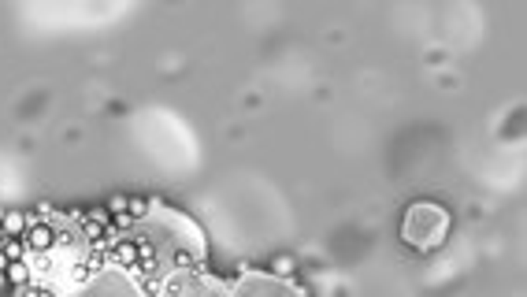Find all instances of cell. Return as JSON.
I'll use <instances>...</instances> for the list:
<instances>
[{
  "label": "cell",
  "instance_id": "cell-3",
  "mask_svg": "<svg viewBox=\"0 0 527 297\" xmlns=\"http://www.w3.org/2000/svg\"><path fill=\"white\" fill-rule=\"evenodd\" d=\"M230 297H305V290L294 279H279L271 271L245 268L238 279L230 282Z\"/></svg>",
  "mask_w": 527,
  "mask_h": 297
},
{
  "label": "cell",
  "instance_id": "cell-7",
  "mask_svg": "<svg viewBox=\"0 0 527 297\" xmlns=\"http://www.w3.org/2000/svg\"><path fill=\"white\" fill-rule=\"evenodd\" d=\"M26 227H30V212H22V209H8L4 223H0V235H4V238H22V235H26Z\"/></svg>",
  "mask_w": 527,
  "mask_h": 297
},
{
  "label": "cell",
  "instance_id": "cell-16",
  "mask_svg": "<svg viewBox=\"0 0 527 297\" xmlns=\"http://www.w3.org/2000/svg\"><path fill=\"white\" fill-rule=\"evenodd\" d=\"M52 297H67V293H52Z\"/></svg>",
  "mask_w": 527,
  "mask_h": 297
},
{
  "label": "cell",
  "instance_id": "cell-4",
  "mask_svg": "<svg viewBox=\"0 0 527 297\" xmlns=\"http://www.w3.org/2000/svg\"><path fill=\"white\" fill-rule=\"evenodd\" d=\"M71 297H149L141 290V282L123 268H108L104 264L100 275H93L82 290H74Z\"/></svg>",
  "mask_w": 527,
  "mask_h": 297
},
{
  "label": "cell",
  "instance_id": "cell-2",
  "mask_svg": "<svg viewBox=\"0 0 527 297\" xmlns=\"http://www.w3.org/2000/svg\"><path fill=\"white\" fill-rule=\"evenodd\" d=\"M156 297H230V282L208 275L204 268L171 271V275H164L160 293H156Z\"/></svg>",
  "mask_w": 527,
  "mask_h": 297
},
{
  "label": "cell",
  "instance_id": "cell-6",
  "mask_svg": "<svg viewBox=\"0 0 527 297\" xmlns=\"http://www.w3.org/2000/svg\"><path fill=\"white\" fill-rule=\"evenodd\" d=\"M108 268L134 271L138 268V242L134 238H115L112 249H108Z\"/></svg>",
  "mask_w": 527,
  "mask_h": 297
},
{
  "label": "cell",
  "instance_id": "cell-11",
  "mask_svg": "<svg viewBox=\"0 0 527 297\" xmlns=\"http://www.w3.org/2000/svg\"><path fill=\"white\" fill-rule=\"evenodd\" d=\"M294 271H297L294 256H279V260H275V271H271V275H279V279H294Z\"/></svg>",
  "mask_w": 527,
  "mask_h": 297
},
{
  "label": "cell",
  "instance_id": "cell-8",
  "mask_svg": "<svg viewBox=\"0 0 527 297\" xmlns=\"http://www.w3.org/2000/svg\"><path fill=\"white\" fill-rule=\"evenodd\" d=\"M0 253H4L8 264L26 260V242H22V238H4V242H0Z\"/></svg>",
  "mask_w": 527,
  "mask_h": 297
},
{
  "label": "cell",
  "instance_id": "cell-15",
  "mask_svg": "<svg viewBox=\"0 0 527 297\" xmlns=\"http://www.w3.org/2000/svg\"><path fill=\"white\" fill-rule=\"evenodd\" d=\"M4 282H8V279H4V271H0V286H4Z\"/></svg>",
  "mask_w": 527,
  "mask_h": 297
},
{
  "label": "cell",
  "instance_id": "cell-1",
  "mask_svg": "<svg viewBox=\"0 0 527 297\" xmlns=\"http://www.w3.org/2000/svg\"><path fill=\"white\" fill-rule=\"evenodd\" d=\"M445 235H450V212L434 201H416L408 204L405 223H401V238L412 249H434Z\"/></svg>",
  "mask_w": 527,
  "mask_h": 297
},
{
  "label": "cell",
  "instance_id": "cell-5",
  "mask_svg": "<svg viewBox=\"0 0 527 297\" xmlns=\"http://www.w3.org/2000/svg\"><path fill=\"white\" fill-rule=\"evenodd\" d=\"M26 256H37V253H48L52 245H56V223H52V216L41 219V216H30V227H26Z\"/></svg>",
  "mask_w": 527,
  "mask_h": 297
},
{
  "label": "cell",
  "instance_id": "cell-12",
  "mask_svg": "<svg viewBox=\"0 0 527 297\" xmlns=\"http://www.w3.org/2000/svg\"><path fill=\"white\" fill-rule=\"evenodd\" d=\"M126 204H130V197L115 193V197H108V212H112V216H119V212H126Z\"/></svg>",
  "mask_w": 527,
  "mask_h": 297
},
{
  "label": "cell",
  "instance_id": "cell-9",
  "mask_svg": "<svg viewBox=\"0 0 527 297\" xmlns=\"http://www.w3.org/2000/svg\"><path fill=\"white\" fill-rule=\"evenodd\" d=\"M4 279L15 282V286H26V282H30V264H26V260L8 264V268H4Z\"/></svg>",
  "mask_w": 527,
  "mask_h": 297
},
{
  "label": "cell",
  "instance_id": "cell-14",
  "mask_svg": "<svg viewBox=\"0 0 527 297\" xmlns=\"http://www.w3.org/2000/svg\"><path fill=\"white\" fill-rule=\"evenodd\" d=\"M8 268V260H4V253H0V271H4Z\"/></svg>",
  "mask_w": 527,
  "mask_h": 297
},
{
  "label": "cell",
  "instance_id": "cell-10",
  "mask_svg": "<svg viewBox=\"0 0 527 297\" xmlns=\"http://www.w3.org/2000/svg\"><path fill=\"white\" fill-rule=\"evenodd\" d=\"M149 209H152V204L145 201V197H130V204H126V212H130V219H134V223H141V219L149 216Z\"/></svg>",
  "mask_w": 527,
  "mask_h": 297
},
{
  "label": "cell",
  "instance_id": "cell-13",
  "mask_svg": "<svg viewBox=\"0 0 527 297\" xmlns=\"http://www.w3.org/2000/svg\"><path fill=\"white\" fill-rule=\"evenodd\" d=\"M4 216H8V204H0V223H4Z\"/></svg>",
  "mask_w": 527,
  "mask_h": 297
}]
</instances>
